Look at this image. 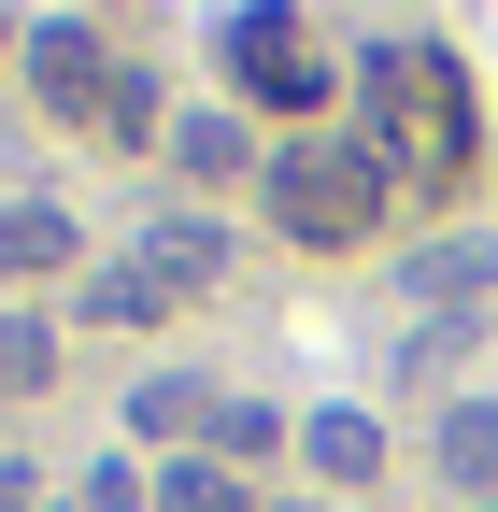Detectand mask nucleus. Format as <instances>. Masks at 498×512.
Instances as JSON below:
<instances>
[{
    "label": "nucleus",
    "instance_id": "obj_11",
    "mask_svg": "<svg viewBox=\"0 0 498 512\" xmlns=\"http://www.w3.org/2000/svg\"><path fill=\"white\" fill-rule=\"evenodd\" d=\"M43 370H57V328L43 313H0V399H29Z\"/></svg>",
    "mask_w": 498,
    "mask_h": 512
},
{
    "label": "nucleus",
    "instance_id": "obj_10",
    "mask_svg": "<svg viewBox=\"0 0 498 512\" xmlns=\"http://www.w3.org/2000/svg\"><path fill=\"white\" fill-rule=\"evenodd\" d=\"M285 441V413H257V399H214V427H200V456H228V470H257Z\"/></svg>",
    "mask_w": 498,
    "mask_h": 512
},
{
    "label": "nucleus",
    "instance_id": "obj_16",
    "mask_svg": "<svg viewBox=\"0 0 498 512\" xmlns=\"http://www.w3.org/2000/svg\"><path fill=\"white\" fill-rule=\"evenodd\" d=\"M29 498H43V484H29V456H0V512H29Z\"/></svg>",
    "mask_w": 498,
    "mask_h": 512
},
{
    "label": "nucleus",
    "instance_id": "obj_1",
    "mask_svg": "<svg viewBox=\"0 0 498 512\" xmlns=\"http://www.w3.org/2000/svg\"><path fill=\"white\" fill-rule=\"evenodd\" d=\"M356 100H370V157L413 171V185H456L470 171V72L442 43H370L356 57Z\"/></svg>",
    "mask_w": 498,
    "mask_h": 512
},
{
    "label": "nucleus",
    "instance_id": "obj_14",
    "mask_svg": "<svg viewBox=\"0 0 498 512\" xmlns=\"http://www.w3.org/2000/svg\"><path fill=\"white\" fill-rule=\"evenodd\" d=\"M100 128H114V143H143V128H157V86H143V72H114V86H100Z\"/></svg>",
    "mask_w": 498,
    "mask_h": 512
},
{
    "label": "nucleus",
    "instance_id": "obj_3",
    "mask_svg": "<svg viewBox=\"0 0 498 512\" xmlns=\"http://www.w3.org/2000/svg\"><path fill=\"white\" fill-rule=\"evenodd\" d=\"M385 157L370 143H285L271 157V214H285V242H314V256H342V242H370L385 228Z\"/></svg>",
    "mask_w": 498,
    "mask_h": 512
},
{
    "label": "nucleus",
    "instance_id": "obj_13",
    "mask_svg": "<svg viewBox=\"0 0 498 512\" xmlns=\"http://www.w3.org/2000/svg\"><path fill=\"white\" fill-rule=\"evenodd\" d=\"M171 157H185V171H242L257 143H242V114H185V128H171Z\"/></svg>",
    "mask_w": 498,
    "mask_h": 512
},
{
    "label": "nucleus",
    "instance_id": "obj_9",
    "mask_svg": "<svg viewBox=\"0 0 498 512\" xmlns=\"http://www.w3.org/2000/svg\"><path fill=\"white\" fill-rule=\"evenodd\" d=\"M314 470L328 484H370V470H385V427H370V413H314Z\"/></svg>",
    "mask_w": 498,
    "mask_h": 512
},
{
    "label": "nucleus",
    "instance_id": "obj_12",
    "mask_svg": "<svg viewBox=\"0 0 498 512\" xmlns=\"http://www.w3.org/2000/svg\"><path fill=\"white\" fill-rule=\"evenodd\" d=\"M498 285V242H442V256H413V299H470Z\"/></svg>",
    "mask_w": 498,
    "mask_h": 512
},
{
    "label": "nucleus",
    "instance_id": "obj_7",
    "mask_svg": "<svg viewBox=\"0 0 498 512\" xmlns=\"http://www.w3.org/2000/svg\"><path fill=\"white\" fill-rule=\"evenodd\" d=\"M157 512H257V484H242L228 456H171L157 470Z\"/></svg>",
    "mask_w": 498,
    "mask_h": 512
},
{
    "label": "nucleus",
    "instance_id": "obj_15",
    "mask_svg": "<svg viewBox=\"0 0 498 512\" xmlns=\"http://www.w3.org/2000/svg\"><path fill=\"white\" fill-rule=\"evenodd\" d=\"M86 512H143V470H86Z\"/></svg>",
    "mask_w": 498,
    "mask_h": 512
},
{
    "label": "nucleus",
    "instance_id": "obj_17",
    "mask_svg": "<svg viewBox=\"0 0 498 512\" xmlns=\"http://www.w3.org/2000/svg\"><path fill=\"white\" fill-rule=\"evenodd\" d=\"M484 512H498V498H484Z\"/></svg>",
    "mask_w": 498,
    "mask_h": 512
},
{
    "label": "nucleus",
    "instance_id": "obj_8",
    "mask_svg": "<svg viewBox=\"0 0 498 512\" xmlns=\"http://www.w3.org/2000/svg\"><path fill=\"white\" fill-rule=\"evenodd\" d=\"M0 271H72V214H43V200H0Z\"/></svg>",
    "mask_w": 498,
    "mask_h": 512
},
{
    "label": "nucleus",
    "instance_id": "obj_4",
    "mask_svg": "<svg viewBox=\"0 0 498 512\" xmlns=\"http://www.w3.org/2000/svg\"><path fill=\"white\" fill-rule=\"evenodd\" d=\"M228 86L257 100V114H314L328 100V43L299 29V15H228Z\"/></svg>",
    "mask_w": 498,
    "mask_h": 512
},
{
    "label": "nucleus",
    "instance_id": "obj_5",
    "mask_svg": "<svg viewBox=\"0 0 498 512\" xmlns=\"http://www.w3.org/2000/svg\"><path fill=\"white\" fill-rule=\"evenodd\" d=\"M442 484L484 512V484H498V399H456V413H442Z\"/></svg>",
    "mask_w": 498,
    "mask_h": 512
},
{
    "label": "nucleus",
    "instance_id": "obj_2",
    "mask_svg": "<svg viewBox=\"0 0 498 512\" xmlns=\"http://www.w3.org/2000/svg\"><path fill=\"white\" fill-rule=\"evenodd\" d=\"M228 285V228H200V214H157L114 271L86 285V328H157V313H185V299H214Z\"/></svg>",
    "mask_w": 498,
    "mask_h": 512
},
{
    "label": "nucleus",
    "instance_id": "obj_6",
    "mask_svg": "<svg viewBox=\"0 0 498 512\" xmlns=\"http://www.w3.org/2000/svg\"><path fill=\"white\" fill-rule=\"evenodd\" d=\"M129 427H143V441H171V456H200V427H214V399H200V384H185V370H157L143 399H129Z\"/></svg>",
    "mask_w": 498,
    "mask_h": 512
}]
</instances>
